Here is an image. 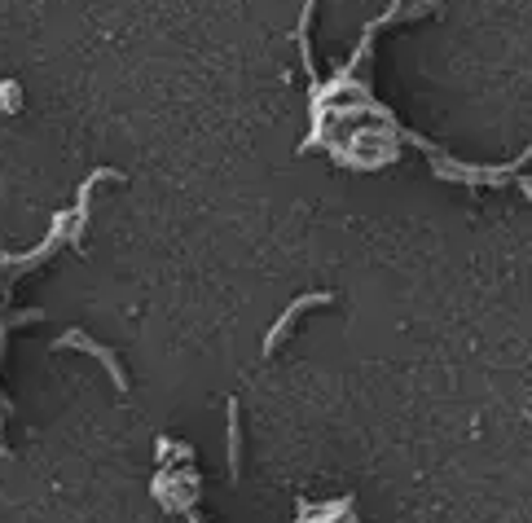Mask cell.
Returning a JSON list of instances; mask_svg holds the SVG:
<instances>
[{"label": "cell", "mask_w": 532, "mask_h": 523, "mask_svg": "<svg viewBox=\"0 0 532 523\" xmlns=\"http://www.w3.org/2000/svg\"><path fill=\"white\" fill-rule=\"evenodd\" d=\"M229 475H242V409L238 400H229Z\"/></svg>", "instance_id": "cell-3"}, {"label": "cell", "mask_w": 532, "mask_h": 523, "mask_svg": "<svg viewBox=\"0 0 532 523\" xmlns=\"http://www.w3.org/2000/svg\"><path fill=\"white\" fill-rule=\"evenodd\" d=\"M326 304H335V295H330V291H313V295H299L295 304H291V308H286L282 317L273 321V330H269V335H264V356H273V352L282 348L286 339H291V330L299 326V317H304L308 308H326Z\"/></svg>", "instance_id": "cell-1"}, {"label": "cell", "mask_w": 532, "mask_h": 523, "mask_svg": "<svg viewBox=\"0 0 532 523\" xmlns=\"http://www.w3.org/2000/svg\"><path fill=\"white\" fill-rule=\"evenodd\" d=\"M519 189L528 194V203H532V176H519Z\"/></svg>", "instance_id": "cell-4"}, {"label": "cell", "mask_w": 532, "mask_h": 523, "mask_svg": "<svg viewBox=\"0 0 532 523\" xmlns=\"http://www.w3.org/2000/svg\"><path fill=\"white\" fill-rule=\"evenodd\" d=\"M58 348H80L88 356H97V361L106 365V374H110V383L119 387V392H128V374H124V365H119V356L106 348V343H97V339H88L84 330H66V335L58 339Z\"/></svg>", "instance_id": "cell-2"}]
</instances>
